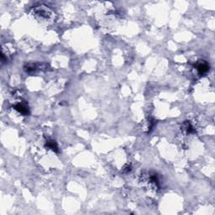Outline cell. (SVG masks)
<instances>
[{
  "label": "cell",
  "instance_id": "5",
  "mask_svg": "<svg viewBox=\"0 0 215 215\" xmlns=\"http://www.w3.org/2000/svg\"><path fill=\"white\" fill-rule=\"evenodd\" d=\"M182 129H185V131L187 134H190V133L194 132V128H193V126L191 125V123L188 122V121H187V122H185V123L182 125Z\"/></svg>",
  "mask_w": 215,
  "mask_h": 215
},
{
  "label": "cell",
  "instance_id": "4",
  "mask_svg": "<svg viewBox=\"0 0 215 215\" xmlns=\"http://www.w3.org/2000/svg\"><path fill=\"white\" fill-rule=\"evenodd\" d=\"M46 147L50 148V149H51L52 151H56V152H58V145H57V144L56 143V141L53 140H47V142H46Z\"/></svg>",
  "mask_w": 215,
  "mask_h": 215
},
{
  "label": "cell",
  "instance_id": "1",
  "mask_svg": "<svg viewBox=\"0 0 215 215\" xmlns=\"http://www.w3.org/2000/svg\"><path fill=\"white\" fill-rule=\"evenodd\" d=\"M34 14L37 15L38 16H40L41 18H44V19H48L49 16L51 14V12L49 11L48 9L46 8H37L34 9Z\"/></svg>",
  "mask_w": 215,
  "mask_h": 215
},
{
  "label": "cell",
  "instance_id": "2",
  "mask_svg": "<svg viewBox=\"0 0 215 215\" xmlns=\"http://www.w3.org/2000/svg\"><path fill=\"white\" fill-rule=\"evenodd\" d=\"M15 109H16L19 113L23 115H28L29 114V109L24 103H18L14 106Z\"/></svg>",
  "mask_w": 215,
  "mask_h": 215
},
{
  "label": "cell",
  "instance_id": "3",
  "mask_svg": "<svg viewBox=\"0 0 215 215\" xmlns=\"http://www.w3.org/2000/svg\"><path fill=\"white\" fill-rule=\"evenodd\" d=\"M208 69H209V67H208V65L207 64V63H205V62H204V63H199V64L197 65V72H199V74H201V75L207 73Z\"/></svg>",
  "mask_w": 215,
  "mask_h": 215
}]
</instances>
